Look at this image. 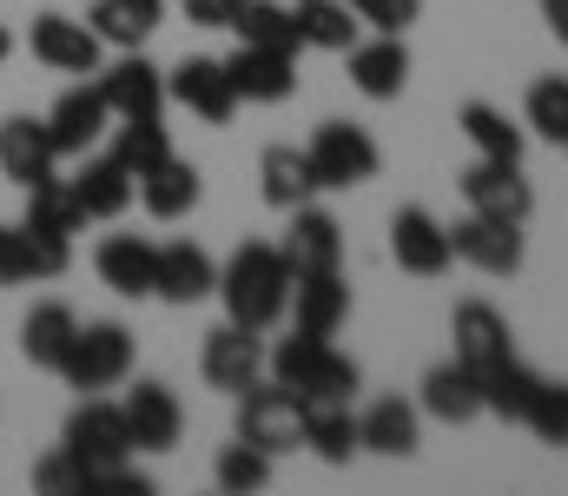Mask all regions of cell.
I'll return each mask as SVG.
<instances>
[{
    "instance_id": "9",
    "label": "cell",
    "mask_w": 568,
    "mask_h": 496,
    "mask_svg": "<svg viewBox=\"0 0 568 496\" xmlns=\"http://www.w3.org/2000/svg\"><path fill=\"white\" fill-rule=\"evenodd\" d=\"M463 199H469V212H483V219H509V225H529V212H536V185L523 179V165L516 160H476L463 165Z\"/></svg>"
},
{
    "instance_id": "40",
    "label": "cell",
    "mask_w": 568,
    "mask_h": 496,
    "mask_svg": "<svg viewBox=\"0 0 568 496\" xmlns=\"http://www.w3.org/2000/svg\"><path fill=\"white\" fill-rule=\"evenodd\" d=\"M529 126H536L549 146H568V80L562 73H549V80L529 87Z\"/></svg>"
},
{
    "instance_id": "18",
    "label": "cell",
    "mask_w": 568,
    "mask_h": 496,
    "mask_svg": "<svg viewBox=\"0 0 568 496\" xmlns=\"http://www.w3.org/2000/svg\"><path fill=\"white\" fill-rule=\"evenodd\" d=\"M93 272H100V285H106V292H120V298H152V279H159V245H152V239H140V232H113V239H100Z\"/></svg>"
},
{
    "instance_id": "10",
    "label": "cell",
    "mask_w": 568,
    "mask_h": 496,
    "mask_svg": "<svg viewBox=\"0 0 568 496\" xmlns=\"http://www.w3.org/2000/svg\"><path fill=\"white\" fill-rule=\"evenodd\" d=\"M199 377L212 384V391H225V397H239L245 384H258L265 377V344H258V331L245 325H225L205 331V344H199Z\"/></svg>"
},
{
    "instance_id": "27",
    "label": "cell",
    "mask_w": 568,
    "mask_h": 496,
    "mask_svg": "<svg viewBox=\"0 0 568 496\" xmlns=\"http://www.w3.org/2000/svg\"><path fill=\"white\" fill-rule=\"evenodd\" d=\"M424 411L436 424H469V417H483V384H476V371L469 364H436L424 377Z\"/></svg>"
},
{
    "instance_id": "31",
    "label": "cell",
    "mask_w": 568,
    "mask_h": 496,
    "mask_svg": "<svg viewBox=\"0 0 568 496\" xmlns=\"http://www.w3.org/2000/svg\"><path fill=\"white\" fill-rule=\"evenodd\" d=\"M291 20H297V47H317V53H351L364 27L351 20V0H297Z\"/></svg>"
},
{
    "instance_id": "6",
    "label": "cell",
    "mask_w": 568,
    "mask_h": 496,
    "mask_svg": "<svg viewBox=\"0 0 568 496\" xmlns=\"http://www.w3.org/2000/svg\"><path fill=\"white\" fill-rule=\"evenodd\" d=\"M239 437L258 444V451H272V457L304 451V397L284 391L278 377H272V384H265V377L245 384V391H239Z\"/></svg>"
},
{
    "instance_id": "45",
    "label": "cell",
    "mask_w": 568,
    "mask_h": 496,
    "mask_svg": "<svg viewBox=\"0 0 568 496\" xmlns=\"http://www.w3.org/2000/svg\"><path fill=\"white\" fill-rule=\"evenodd\" d=\"M542 20H549V33L568 47V0H542Z\"/></svg>"
},
{
    "instance_id": "38",
    "label": "cell",
    "mask_w": 568,
    "mask_h": 496,
    "mask_svg": "<svg viewBox=\"0 0 568 496\" xmlns=\"http://www.w3.org/2000/svg\"><path fill=\"white\" fill-rule=\"evenodd\" d=\"M212 477H219V490L245 496V490H265L272 484V451H258V444H225L219 451V464H212Z\"/></svg>"
},
{
    "instance_id": "32",
    "label": "cell",
    "mask_w": 568,
    "mask_h": 496,
    "mask_svg": "<svg viewBox=\"0 0 568 496\" xmlns=\"http://www.w3.org/2000/svg\"><path fill=\"white\" fill-rule=\"evenodd\" d=\"M20 225H33V232H53V239H80V232H87V212H80L73 185L53 172V179L27 185V212H20Z\"/></svg>"
},
{
    "instance_id": "34",
    "label": "cell",
    "mask_w": 568,
    "mask_h": 496,
    "mask_svg": "<svg viewBox=\"0 0 568 496\" xmlns=\"http://www.w3.org/2000/svg\"><path fill=\"white\" fill-rule=\"evenodd\" d=\"M456 126L469 133L476 160H516L523 165V126H509V113H496L489 100H469V107L456 113Z\"/></svg>"
},
{
    "instance_id": "36",
    "label": "cell",
    "mask_w": 568,
    "mask_h": 496,
    "mask_svg": "<svg viewBox=\"0 0 568 496\" xmlns=\"http://www.w3.org/2000/svg\"><path fill=\"white\" fill-rule=\"evenodd\" d=\"M232 33H239V47L297 53V20H291V7H278V0H245V13L232 20Z\"/></svg>"
},
{
    "instance_id": "5",
    "label": "cell",
    "mask_w": 568,
    "mask_h": 496,
    "mask_svg": "<svg viewBox=\"0 0 568 496\" xmlns=\"http://www.w3.org/2000/svg\"><path fill=\"white\" fill-rule=\"evenodd\" d=\"M304 160L317 172V192H351V185H371L377 179V140L364 133V126H351V120H324L317 133H311V146H304Z\"/></svg>"
},
{
    "instance_id": "22",
    "label": "cell",
    "mask_w": 568,
    "mask_h": 496,
    "mask_svg": "<svg viewBox=\"0 0 568 496\" xmlns=\"http://www.w3.org/2000/svg\"><path fill=\"white\" fill-rule=\"evenodd\" d=\"M225 73H232L239 100H252V107H278V100H291V93H297V53L239 47V53L225 60Z\"/></svg>"
},
{
    "instance_id": "26",
    "label": "cell",
    "mask_w": 568,
    "mask_h": 496,
    "mask_svg": "<svg viewBox=\"0 0 568 496\" xmlns=\"http://www.w3.org/2000/svg\"><path fill=\"white\" fill-rule=\"evenodd\" d=\"M199 199H205V179H199V165L179 160V153H172V160H159L140 179V205L152 212V219H165V225H172V219H185Z\"/></svg>"
},
{
    "instance_id": "24",
    "label": "cell",
    "mask_w": 568,
    "mask_h": 496,
    "mask_svg": "<svg viewBox=\"0 0 568 496\" xmlns=\"http://www.w3.org/2000/svg\"><path fill=\"white\" fill-rule=\"evenodd\" d=\"M67 185H73V199H80V212H87V219H120V212L140 199V179L113 160V153H87L80 172H73Z\"/></svg>"
},
{
    "instance_id": "20",
    "label": "cell",
    "mask_w": 568,
    "mask_h": 496,
    "mask_svg": "<svg viewBox=\"0 0 568 496\" xmlns=\"http://www.w3.org/2000/svg\"><path fill=\"white\" fill-rule=\"evenodd\" d=\"M291 331H311V337H337V325L351 318V285L344 272H304L291 279Z\"/></svg>"
},
{
    "instance_id": "7",
    "label": "cell",
    "mask_w": 568,
    "mask_h": 496,
    "mask_svg": "<svg viewBox=\"0 0 568 496\" xmlns=\"http://www.w3.org/2000/svg\"><path fill=\"white\" fill-rule=\"evenodd\" d=\"M27 47H33V60L53 67V73H100V67H106V40H100L87 20H73V13H33Z\"/></svg>"
},
{
    "instance_id": "12",
    "label": "cell",
    "mask_w": 568,
    "mask_h": 496,
    "mask_svg": "<svg viewBox=\"0 0 568 496\" xmlns=\"http://www.w3.org/2000/svg\"><path fill=\"white\" fill-rule=\"evenodd\" d=\"M449 337H456V364H469L476 377H489L496 364H509V357H516L509 318H503L496 305H483V298L456 305V318H449Z\"/></svg>"
},
{
    "instance_id": "33",
    "label": "cell",
    "mask_w": 568,
    "mask_h": 496,
    "mask_svg": "<svg viewBox=\"0 0 568 496\" xmlns=\"http://www.w3.org/2000/svg\"><path fill=\"white\" fill-rule=\"evenodd\" d=\"M304 451L324 457V464H351V457L364 451L351 404H304Z\"/></svg>"
},
{
    "instance_id": "41",
    "label": "cell",
    "mask_w": 568,
    "mask_h": 496,
    "mask_svg": "<svg viewBox=\"0 0 568 496\" xmlns=\"http://www.w3.org/2000/svg\"><path fill=\"white\" fill-rule=\"evenodd\" d=\"M33 490H47V496H60V490H93V470L67 451V444H53L40 464H33Z\"/></svg>"
},
{
    "instance_id": "44",
    "label": "cell",
    "mask_w": 568,
    "mask_h": 496,
    "mask_svg": "<svg viewBox=\"0 0 568 496\" xmlns=\"http://www.w3.org/2000/svg\"><path fill=\"white\" fill-rule=\"evenodd\" d=\"M245 13V0H185V20L192 27H232Z\"/></svg>"
},
{
    "instance_id": "46",
    "label": "cell",
    "mask_w": 568,
    "mask_h": 496,
    "mask_svg": "<svg viewBox=\"0 0 568 496\" xmlns=\"http://www.w3.org/2000/svg\"><path fill=\"white\" fill-rule=\"evenodd\" d=\"M7 53H13V33H7V27H0V67H7Z\"/></svg>"
},
{
    "instance_id": "15",
    "label": "cell",
    "mask_w": 568,
    "mask_h": 496,
    "mask_svg": "<svg viewBox=\"0 0 568 496\" xmlns=\"http://www.w3.org/2000/svg\"><path fill=\"white\" fill-rule=\"evenodd\" d=\"M278 252H284V265H291V279L337 272L344 265V225L331 212H317V205H297L291 225H284V239H278Z\"/></svg>"
},
{
    "instance_id": "30",
    "label": "cell",
    "mask_w": 568,
    "mask_h": 496,
    "mask_svg": "<svg viewBox=\"0 0 568 496\" xmlns=\"http://www.w3.org/2000/svg\"><path fill=\"white\" fill-rule=\"evenodd\" d=\"M357 444L377 451V457H410V451H417V404L377 397V404L357 417Z\"/></svg>"
},
{
    "instance_id": "43",
    "label": "cell",
    "mask_w": 568,
    "mask_h": 496,
    "mask_svg": "<svg viewBox=\"0 0 568 496\" xmlns=\"http://www.w3.org/2000/svg\"><path fill=\"white\" fill-rule=\"evenodd\" d=\"M33 279V245L27 225H0V285H27Z\"/></svg>"
},
{
    "instance_id": "19",
    "label": "cell",
    "mask_w": 568,
    "mask_h": 496,
    "mask_svg": "<svg viewBox=\"0 0 568 496\" xmlns=\"http://www.w3.org/2000/svg\"><path fill=\"white\" fill-rule=\"evenodd\" d=\"M212 292H219V265H212V252H205V245H192V239L159 245L152 298H165V305H199V298H212Z\"/></svg>"
},
{
    "instance_id": "16",
    "label": "cell",
    "mask_w": 568,
    "mask_h": 496,
    "mask_svg": "<svg viewBox=\"0 0 568 496\" xmlns=\"http://www.w3.org/2000/svg\"><path fill=\"white\" fill-rule=\"evenodd\" d=\"M100 93H106L113 120H145V113H165V73L145 60V47L120 53L113 67H100Z\"/></svg>"
},
{
    "instance_id": "2",
    "label": "cell",
    "mask_w": 568,
    "mask_h": 496,
    "mask_svg": "<svg viewBox=\"0 0 568 496\" xmlns=\"http://www.w3.org/2000/svg\"><path fill=\"white\" fill-rule=\"evenodd\" d=\"M265 371L278 377L284 391H297L304 404H351L357 397V364L331 337H311V331H291L278 351L265 357Z\"/></svg>"
},
{
    "instance_id": "3",
    "label": "cell",
    "mask_w": 568,
    "mask_h": 496,
    "mask_svg": "<svg viewBox=\"0 0 568 496\" xmlns=\"http://www.w3.org/2000/svg\"><path fill=\"white\" fill-rule=\"evenodd\" d=\"M60 444L93 470V484H133V470H126L133 437H126V411L120 404H106V397L73 404L67 424H60Z\"/></svg>"
},
{
    "instance_id": "39",
    "label": "cell",
    "mask_w": 568,
    "mask_h": 496,
    "mask_svg": "<svg viewBox=\"0 0 568 496\" xmlns=\"http://www.w3.org/2000/svg\"><path fill=\"white\" fill-rule=\"evenodd\" d=\"M523 424H529L549 451H568V384L542 377V384H536V397H529V411H523Z\"/></svg>"
},
{
    "instance_id": "1",
    "label": "cell",
    "mask_w": 568,
    "mask_h": 496,
    "mask_svg": "<svg viewBox=\"0 0 568 496\" xmlns=\"http://www.w3.org/2000/svg\"><path fill=\"white\" fill-rule=\"evenodd\" d=\"M219 305L225 318L245 331H272L291 305V265H284L278 245L265 239H245L225 265H219Z\"/></svg>"
},
{
    "instance_id": "4",
    "label": "cell",
    "mask_w": 568,
    "mask_h": 496,
    "mask_svg": "<svg viewBox=\"0 0 568 496\" xmlns=\"http://www.w3.org/2000/svg\"><path fill=\"white\" fill-rule=\"evenodd\" d=\"M60 377L73 391H113L133 377V331L113 325V318H93V325L73 331L67 357H60Z\"/></svg>"
},
{
    "instance_id": "37",
    "label": "cell",
    "mask_w": 568,
    "mask_h": 496,
    "mask_svg": "<svg viewBox=\"0 0 568 496\" xmlns=\"http://www.w3.org/2000/svg\"><path fill=\"white\" fill-rule=\"evenodd\" d=\"M113 160L126 165L133 179H145L159 160H172V140H165L159 113H145V120H120V126H113Z\"/></svg>"
},
{
    "instance_id": "14",
    "label": "cell",
    "mask_w": 568,
    "mask_h": 496,
    "mask_svg": "<svg viewBox=\"0 0 568 496\" xmlns=\"http://www.w3.org/2000/svg\"><path fill=\"white\" fill-rule=\"evenodd\" d=\"M449 245H456L463 265H476V272H489V279L523 272V225H509V219H483V212H469L463 225H449Z\"/></svg>"
},
{
    "instance_id": "28",
    "label": "cell",
    "mask_w": 568,
    "mask_h": 496,
    "mask_svg": "<svg viewBox=\"0 0 568 496\" xmlns=\"http://www.w3.org/2000/svg\"><path fill=\"white\" fill-rule=\"evenodd\" d=\"M258 192H265V205H278V212L311 205L317 172L304 160V146H265V160H258Z\"/></svg>"
},
{
    "instance_id": "8",
    "label": "cell",
    "mask_w": 568,
    "mask_h": 496,
    "mask_svg": "<svg viewBox=\"0 0 568 496\" xmlns=\"http://www.w3.org/2000/svg\"><path fill=\"white\" fill-rule=\"evenodd\" d=\"M106 126H113V107H106L100 80L67 87V93L53 100V113H47V140H53V153H60V160H87V153L100 146V133H106Z\"/></svg>"
},
{
    "instance_id": "17",
    "label": "cell",
    "mask_w": 568,
    "mask_h": 496,
    "mask_svg": "<svg viewBox=\"0 0 568 496\" xmlns=\"http://www.w3.org/2000/svg\"><path fill=\"white\" fill-rule=\"evenodd\" d=\"M390 259H397L404 272H417V279H443L449 259H456L449 225H436L424 205H404V212L390 219Z\"/></svg>"
},
{
    "instance_id": "42",
    "label": "cell",
    "mask_w": 568,
    "mask_h": 496,
    "mask_svg": "<svg viewBox=\"0 0 568 496\" xmlns=\"http://www.w3.org/2000/svg\"><path fill=\"white\" fill-rule=\"evenodd\" d=\"M351 13H357L364 27H377V33H404V27L424 13V0H351Z\"/></svg>"
},
{
    "instance_id": "25",
    "label": "cell",
    "mask_w": 568,
    "mask_h": 496,
    "mask_svg": "<svg viewBox=\"0 0 568 496\" xmlns=\"http://www.w3.org/2000/svg\"><path fill=\"white\" fill-rule=\"evenodd\" d=\"M159 20H165V0H93V7H87V27H93L113 53L145 47V40L159 33Z\"/></svg>"
},
{
    "instance_id": "13",
    "label": "cell",
    "mask_w": 568,
    "mask_h": 496,
    "mask_svg": "<svg viewBox=\"0 0 568 496\" xmlns=\"http://www.w3.org/2000/svg\"><path fill=\"white\" fill-rule=\"evenodd\" d=\"M120 411H126V437H133V451H172L179 431H185V404H179L172 384H159V377H140V384L120 397Z\"/></svg>"
},
{
    "instance_id": "23",
    "label": "cell",
    "mask_w": 568,
    "mask_h": 496,
    "mask_svg": "<svg viewBox=\"0 0 568 496\" xmlns=\"http://www.w3.org/2000/svg\"><path fill=\"white\" fill-rule=\"evenodd\" d=\"M351 87L364 100H397L410 87V47L397 33H377V40H357L351 47Z\"/></svg>"
},
{
    "instance_id": "11",
    "label": "cell",
    "mask_w": 568,
    "mask_h": 496,
    "mask_svg": "<svg viewBox=\"0 0 568 496\" xmlns=\"http://www.w3.org/2000/svg\"><path fill=\"white\" fill-rule=\"evenodd\" d=\"M165 100H179V107H185V113H199L205 126H225V120L239 113V87H232L225 60H212V53L179 60V67L165 73Z\"/></svg>"
},
{
    "instance_id": "29",
    "label": "cell",
    "mask_w": 568,
    "mask_h": 496,
    "mask_svg": "<svg viewBox=\"0 0 568 496\" xmlns=\"http://www.w3.org/2000/svg\"><path fill=\"white\" fill-rule=\"evenodd\" d=\"M73 331H80V318H73L60 298H47V305H33V312H27V325H20V357H27L33 371H60V357H67Z\"/></svg>"
},
{
    "instance_id": "35",
    "label": "cell",
    "mask_w": 568,
    "mask_h": 496,
    "mask_svg": "<svg viewBox=\"0 0 568 496\" xmlns=\"http://www.w3.org/2000/svg\"><path fill=\"white\" fill-rule=\"evenodd\" d=\"M483 384V411L489 417H503V424H523V411H529V397H536V371L523 364V357H509V364H496L489 377H476Z\"/></svg>"
},
{
    "instance_id": "21",
    "label": "cell",
    "mask_w": 568,
    "mask_h": 496,
    "mask_svg": "<svg viewBox=\"0 0 568 496\" xmlns=\"http://www.w3.org/2000/svg\"><path fill=\"white\" fill-rule=\"evenodd\" d=\"M53 140H47V120H33V113H7L0 120V172L27 192V185H40V179H53Z\"/></svg>"
}]
</instances>
